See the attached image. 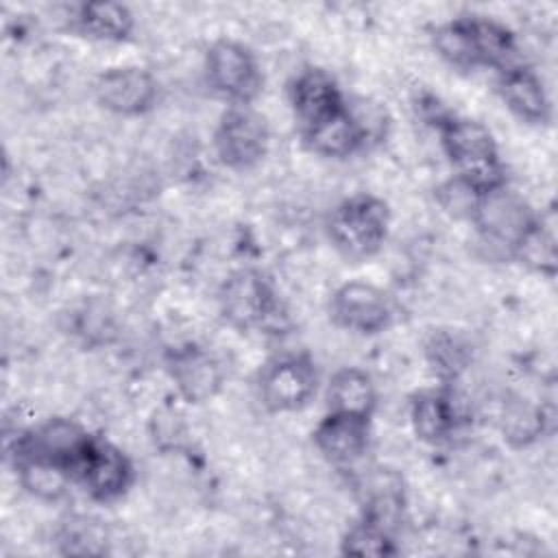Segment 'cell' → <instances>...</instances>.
Instances as JSON below:
<instances>
[{
	"label": "cell",
	"mask_w": 558,
	"mask_h": 558,
	"mask_svg": "<svg viewBox=\"0 0 558 558\" xmlns=\"http://www.w3.org/2000/svg\"><path fill=\"white\" fill-rule=\"evenodd\" d=\"M432 44L436 54L456 70H504L514 63L517 35L501 22L484 15H458L440 24Z\"/></svg>",
	"instance_id": "obj_1"
},
{
	"label": "cell",
	"mask_w": 558,
	"mask_h": 558,
	"mask_svg": "<svg viewBox=\"0 0 558 558\" xmlns=\"http://www.w3.org/2000/svg\"><path fill=\"white\" fill-rule=\"evenodd\" d=\"M434 126L456 177L482 194L506 185V168L499 159L497 142L482 122L445 113Z\"/></svg>",
	"instance_id": "obj_2"
},
{
	"label": "cell",
	"mask_w": 558,
	"mask_h": 558,
	"mask_svg": "<svg viewBox=\"0 0 558 558\" xmlns=\"http://www.w3.org/2000/svg\"><path fill=\"white\" fill-rule=\"evenodd\" d=\"M477 244L490 262L517 259L523 242L536 229L541 218L534 209L506 185L480 196L471 220Z\"/></svg>",
	"instance_id": "obj_3"
},
{
	"label": "cell",
	"mask_w": 558,
	"mask_h": 558,
	"mask_svg": "<svg viewBox=\"0 0 558 558\" xmlns=\"http://www.w3.org/2000/svg\"><path fill=\"white\" fill-rule=\"evenodd\" d=\"M327 238L347 262L375 257L390 231V207L371 192H355L342 198L327 218Z\"/></svg>",
	"instance_id": "obj_4"
},
{
	"label": "cell",
	"mask_w": 558,
	"mask_h": 558,
	"mask_svg": "<svg viewBox=\"0 0 558 558\" xmlns=\"http://www.w3.org/2000/svg\"><path fill=\"white\" fill-rule=\"evenodd\" d=\"M94 440L81 423L68 416H50L44 423L28 427L7 442V456L11 464L41 462L68 473L76 482L81 462Z\"/></svg>",
	"instance_id": "obj_5"
},
{
	"label": "cell",
	"mask_w": 558,
	"mask_h": 558,
	"mask_svg": "<svg viewBox=\"0 0 558 558\" xmlns=\"http://www.w3.org/2000/svg\"><path fill=\"white\" fill-rule=\"evenodd\" d=\"M207 85L229 105H253L264 89V74L255 52L229 37L209 44L205 52Z\"/></svg>",
	"instance_id": "obj_6"
},
{
	"label": "cell",
	"mask_w": 558,
	"mask_h": 558,
	"mask_svg": "<svg viewBox=\"0 0 558 558\" xmlns=\"http://www.w3.org/2000/svg\"><path fill=\"white\" fill-rule=\"evenodd\" d=\"M218 161L235 172L253 170L268 153L270 129L253 105H227L214 129Z\"/></svg>",
	"instance_id": "obj_7"
},
{
	"label": "cell",
	"mask_w": 558,
	"mask_h": 558,
	"mask_svg": "<svg viewBox=\"0 0 558 558\" xmlns=\"http://www.w3.org/2000/svg\"><path fill=\"white\" fill-rule=\"evenodd\" d=\"M218 307L225 323L240 331H248L272 320L279 301L270 279L262 270L238 268L225 277L218 290Z\"/></svg>",
	"instance_id": "obj_8"
},
{
	"label": "cell",
	"mask_w": 558,
	"mask_h": 558,
	"mask_svg": "<svg viewBox=\"0 0 558 558\" xmlns=\"http://www.w3.org/2000/svg\"><path fill=\"white\" fill-rule=\"evenodd\" d=\"M318 388V371L310 355L288 353L270 360L257 379L262 405L272 414L296 412L310 403Z\"/></svg>",
	"instance_id": "obj_9"
},
{
	"label": "cell",
	"mask_w": 558,
	"mask_h": 558,
	"mask_svg": "<svg viewBox=\"0 0 558 558\" xmlns=\"http://www.w3.org/2000/svg\"><path fill=\"white\" fill-rule=\"evenodd\" d=\"M392 301L375 283L353 279L338 286L329 299V318L336 327L357 333L377 336L392 323Z\"/></svg>",
	"instance_id": "obj_10"
},
{
	"label": "cell",
	"mask_w": 558,
	"mask_h": 558,
	"mask_svg": "<svg viewBox=\"0 0 558 558\" xmlns=\"http://www.w3.org/2000/svg\"><path fill=\"white\" fill-rule=\"evenodd\" d=\"M135 480V466L131 458L113 442L94 436L81 469L76 473V484L100 504H113L122 499Z\"/></svg>",
	"instance_id": "obj_11"
},
{
	"label": "cell",
	"mask_w": 558,
	"mask_h": 558,
	"mask_svg": "<svg viewBox=\"0 0 558 558\" xmlns=\"http://www.w3.org/2000/svg\"><path fill=\"white\" fill-rule=\"evenodd\" d=\"M94 96L109 113L133 118L155 109L159 100V83L146 68L118 65L98 74Z\"/></svg>",
	"instance_id": "obj_12"
},
{
	"label": "cell",
	"mask_w": 558,
	"mask_h": 558,
	"mask_svg": "<svg viewBox=\"0 0 558 558\" xmlns=\"http://www.w3.org/2000/svg\"><path fill=\"white\" fill-rule=\"evenodd\" d=\"M288 100L301 131L338 116L347 107L338 81L327 70L314 65L303 68L292 76L288 85Z\"/></svg>",
	"instance_id": "obj_13"
},
{
	"label": "cell",
	"mask_w": 558,
	"mask_h": 558,
	"mask_svg": "<svg viewBox=\"0 0 558 558\" xmlns=\"http://www.w3.org/2000/svg\"><path fill=\"white\" fill-rule=\"evenodd\" d=\"M166 371L187 403H203L218 395L225 381L220 362L198 344H179L166 353Z\"/></svg>",
	"instance_id": "obj_14"
},
{
	"label": "cell",
	"mask_w": 558,
	"mask_h": 558,
	"mask_svg": "<svg viewBox=\"0 0 558 558\" xmlns=\"http://www.w3.org/2000/svg\"><path fill=\"white\" fill-rule=\"evenodd\" d=\"M314 447L333 466L347 469L364 458L371 445V418L325 412L314 427Z\"/></svg>",
	"instance_id": "obj_15"
},
{
	"label": "cell",
	"mask_w": 558,
	"mask_h": 558,
	"mask_svg": "<svg viewBox=\"0 0 558 558\" xmlns=\"http://www.w3.org/2000/svg\"><path fill=\"white\" fill-rule=\"evenodd\" d=\"M497 94L506 109L527 124H547L551 118V100L541 76L523 65L510 63L497 72Z\"/></svg>",
	"instance_id": "obj_16"
},
{
	"label": "cell",
	"mask_w": 558,
	"mask_h": 558,
	"mask_svg": "<svg viewBox=\"0 0 558 558\" xmlns=\"http://www.w3.org/2000/svg\"><path fill=\"white\" fill-rule=\"evenodd\" d=\"M462 414L449 388H427L410 401V425L425 445H445L458 432Z\"/></svg>",
	"instance_id": "obj_17"
},
{
	"label": "cell",
	"mask_w": 558,
	"mask_h": 558,
	"mask_svg": "<svg viewBox=\"0 0 558 558\" xmlns=\"http://www.w3.org/2000/svg\"><path fill=\"white\" fill-rule=\"evenodd\" d=\"M368 133H371V129L366 126L362 116H357L351 109L349 102L338 116H333L307 131H301L307 148L312 153H316L320 157H329V159L351 157L366 144Z\"/></svg>",
	"instance_id": "obj_18"
},
{
	"label": "cell",
	"mask_w": 558,
	"mask_h": 558,
	"mask_svg": "<svg viewBox=\"0 0 558 558\" xmlns=\"http://www.w3.org/2000/svg\"><path fill=\"white\" fill-rule=\"evenodd\" d=\"M70 28L94 41L120 44L131 37L135 28V17L131 9L122 2H81L72 11Z\"/></svg>",
	"instance_id": "obj_19"
},
{
	"label": "cell",
	"mask_w": 558,
	"mask_h": 558,
	"mask_svg": "<svg viewBox=\"0 0 558 558\" xmlns=\"http://www.w3.org/2000/svg\"><path fill=\"white\" fill-rule=\"evenodd\" d=\"M327 412L371 418L377 408V388L373 377L357 366L338 368L325 390Z\"/></svg>",
	"instance_id": "obj_20"
},
{
	"label": "cell",
	"mask_w": 558,
	"mask_h": 558,
	"mask_svg": "<svg viewBox=\"0 0 558 558\" xmlns=\"http://www.w3.org/2000/svg\"><path fill=\"white\" fill-rule=\"evenodd\" d=\"M425 357L440 379H453L471 364L473 349L469 338L460 331L438 329L432 331L425 342Z\"/></svg>",
	"instance_id": "obj_21"
},
{
	"label": "cell",
	"mask_w": 558,
	"mask_h": 558,
	"mask_svg": "<svg viewBox=\"0 0 558 558\" xmlns=\"http://www.w3.org/2000/svg\"><path fill=\"white\" fill-rule=\"evenodd\" d=\"M340 551L344 556L384 558V556L399 554V547L395 543V534H392L390 527H386V525H381V523L362 514L342 534Z\"/></svg>",
	"instance_id": "obj_22"
},
{
	"label": "cell",
	"mask_w": 558,
	"mask_h": 558,
	"mask_svg": "<svg viewBox=\"0 0 558 558\" xmlns=\"http://www.w3.org/2000/svg\"><path fill=\"white\" fill-rule=\"evenodd\" d=\"M13 469L22 488L33 497H39L46 501L61 499L68 493L70 484L74 482L68 473L41 462H17L13 464Z\"/></svg>",
	"instance_id": "obj_23"
},
{
	"label": "cell",
	"mask_w": 558,
	"mask_h": 558,
	"mask_svg": "<svg viewBox=\"0 0 558 558\" xmlns=\"http://www.w3.org/2000/svg\"><path fill=\"white\" fill-rule=\"evenodd\" d=\"M504 438L514 447H525L536 440L543 432L541 412L527 403H517L506 410L504 416Z\"/></svg>",
	"instance_id": "obj_24"
},
{
	"label": "cell",
	"mask_w": 558,
	"mask_h": 558,
	"mask_svg": "<svg viewBox=\"0 0 558 558\" xmlns=\"http://www.w3.org/2000/svg\"><path fill=\"white\" fill-rule=\"evenodd\" d=\"M482 192L475 190L473 185H469L466 181H462L460 177H451L449 181H445L438 190H436V201L438 205L453 218H464L471 220L475 205L480 201Z\"/></svg>",
	"instance_id": "obj_25"
}]
</instances>
